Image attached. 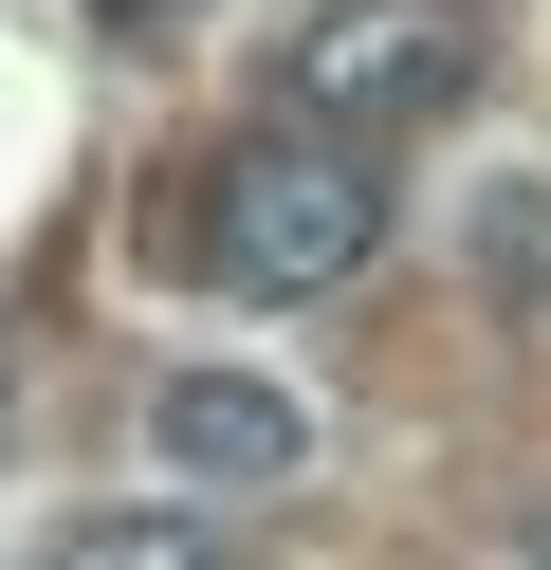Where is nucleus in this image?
I'll list each match as a JSON object with an SVG mask.
<instances>
[{
	"label": "nucleus",
	"instance_id": "1",
	"mask_svg": "<svg viewBox=\"0 0 551 570\" xmlns=\"http://www.w3.org/2000/svg\"><path fill=\"white\" fill-rule=\"evenodd\" d=\"M386 166L331 148V129H257V148L203 166V258L239 276V295H350L367 258H386Z\"/></svg>",
	"mask_w": 551,
	"mask_h": 570
},
{
	"label": "nucleus",
	"instance_id": "2",
	"mask_svg": "<svg viewBox=\"0 0 551 570\" xmlns=\"http://www.w3.org/2000/svg\"><path fill=\"white\" fill-rule=\"evenodd\" d=\"M478 92V19L460 0H313L276 38V129H331V148L386 166V129L460 111Z\"/></svg>",
	"mask_w": 551,
	"mask_h": 570
},
{
	"label": "nucleus",
	"instance_id": "3",
	"mask_svg": "<svg viewBox=\"0 0 551 570\" xmlns=\"http://www.w3.org/2000/svg\"><path fill=\"white\" fill-rule=\"evenodd\" d=\"M147 460H166L184 497H276L294 460H313V423H294L257 368H166L147 386Z\"/></svg>",
	"mask_w": 551,
	"mask_h": 570
},
{
	"label": "nucleus",
	"instance_id": "4",
	"mask_svg": "<svg viewBox=\"0 0 551 570\" xmlns=\"http://www.w3.org/2000/svg\"><path fill=\"white\" fill-rule=\"evenodd\" d=\"M478 276H496L514 313H551V166H514V185L478 203Z\"/></svg>",
	"mask_w": 551,
	"mask_h": 570
},
{
	"label": "nucleus",
	"instance_id": "5",
	"mask_svg": "<svg viewBox=\"0 0 551 570\" xmlns=\"http://www.w3.org/2000/svg\"><path fill=\"white\" fill-rule=\"evenodd\" d=\"M37 570H220V533L203 515H73Z\"/></svg>",
	"mask_w": 551,
	"mask_h": 570
}]
</instances>
